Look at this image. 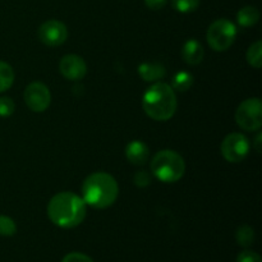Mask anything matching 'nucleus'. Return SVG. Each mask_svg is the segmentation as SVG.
Wrapping results in <instances>:
<instances>
[{"instance_id": "obj_1", "label": "nucleus", "mask_w": 262, "mask_h": 262, "mask_svg": "<svg viewBox=\"0 0 262 262\" xmlns=\"http://www.w3.org/2000/svg\"><path fill=\"white\" fill-rule=\"evenodd\" d=\"M86 204L73 192L56 193L48 204V216L63 229H72L81 224L86 217Z\"/></svg>"}, {"instance_id": "obj_2", "label": "nucleus", "mask_w": 262, "mask_h": 262, "mask_svg": "<svg viewBox=\"0 0 262 262\" xmlns=\"http://www.w3.org/2000/svg\"><path fill=\"white\" fill-rule=\"evenodd\" d=\"M119 187L114 177L105 171L92 173L82 184V200L94 209H106L118 199Z\"/></svg>"}, {"instance_id": "obj_3", "label": "nucleus", "mask_w": 262, "mask_h": 262, "mask_svg": "<svg viewBox=\"0 0 262 262\" xmlns=\"http://www.w3.org/2000/svg\"><path fill=\"white\" fill-rule=\"evenodd\" d=\"M142 106L146 114L158 122H166L176 114L177 96L173 87L158 82L148 87L142 97Z\"/></svg>"}, {"instance_id": "obj_4", "label": "nucleus", "mask_w": 262, "mask_h": 262, "mask_svg": "<svg viewBox=\"0 0 262 262\" xmlns=\"http://www.w3.org/2000/svg\"><path fill=\"white\" fill-rule=\"evenodd\" d=\"M151 173L164 183H176L186 171V163L178 152L161 150L151 160Z\"/></svg>"}, {"instance_id": "obj_5", "label": "nucleus", "mask_w": 262, "mask_h": 262, "mask_svg": "<svg viewBox=\"0 0 262 262\" xmlns=\"http://www.w3.org/2000/svg\"><path fill=\"white\" fill-rule=\"evenodd\" d=\"M237 37V27L232 20L220 18L212 22L207 30L206 38L215 51H225L234 43Z\"/></svg>"}, {"instance_id": "obj_6", "label": "nucleus", "mask_w": 262, "mask_h": 262, "mask_svg": "<svg viewBox=\"0 0 262 262\" xmlns=\"http://www.w3.org/2000/svg\"><path fill=\"white\" fill-rule=\"evenodd\" d=\"M235 122L242 129L253 132L262 125V102L258 97L245 100L235 110Z\"/></svg>"}, {"instance_id": "obj_7", "label": "nucleus", "mask_w": 262, "mask_h": 262, "mask_svg": "<svg viewBox=\"0 0 262 262\" xmlns=\"http://www.w3.org/2000/svg\"><path fill=\"white\" fill-rule=\"evenodd\" d=\"M250 141L242 133H230L223 140L220 151L228 163H241L250 152Z\"/></svg>"}, {"instance_id": "obj_8", "label": "nucleus", "mask_w": 262, "mask_h": 262, "mask_svg": "<svg viewBox=\"0 0 262 262\" xmlns=\"http://www.w3.org/2000/svg\"><path fill=\"white\" fill-rule=\"evenodd\" d=\"M25 102L28 109L35 113H42L50 106V90L42 82H31L25 90Z\"/></svg>"}, {"instance_id": "obj_9", "label": "nucleus", "mask_w": 262, "mask_h": 262, "mask_svg": "<svg viewBox=\"0 0 262 262\" xmlns=\"http://www.w3.org/2000/svg\"><path fill=\"white\" fill-rule=\"evenodd\" d=\"M38 38L41 42L50 48L63 45L68 38V28L58 19H49L38 28Z\"/></svg>"}, {"instance_id": "obj_10", "label": "nucleus", "mask_w": 262, "mask_h": 262, "mask_svg": "<svg viewBox=\"0 0 262 262\" xmlns=\"http://www.w3.org/2000/svg\"><path fill=\"white\" fill-rule=\"evenodd\" d=\"M59 71L61 76L68 81H81L87 73L86 61L76 54H68L61 58L59 63Z\"/></svg>"}, {"instance_id": "obj_11", "label": "nucleus", "mask_w": 262, "mask_h": 262, "mask_svg": "<svg viewBox=\"0 0 262 262\" xmlns=\"http://www.w3.org/2000/svg\"><path fill=\"white\" fill-rule=\"evenodd\" d=\"M148 155H150L148 147L142 141H132L128 143L127 148H125V156L133 165H145L148 160Z\"/></svg>"}, {"instance_id": "obj_12", "label": "nucleus", "mask_w": 262, "mask_h": 262, "mask_svg": "<svg viewBox=\"0 0 262 262\" xmlns=\"http://www.w3.org/2000/svg\"><path fill=\"white\" fill-rule=\"evenodd\" d=\"M182 58L189 66H197L204 59V48L197 40L189 38L182 48Z\"/></svg>"}, {"instance_id": "obj_13", "label": "nucleus", "mask_w": 262, "mask_h": 262, "mask_svg": "<svg viewBox=\"0 0 262 262\" xmlns=\"http://www.w3.org/2000/svg\"><path fill=\"white\" fill-rule=\"evenodd\" d=\"M166 71L165 67L158 63H142L138 67V74L143 81L155 82L164 78Z\"/></svg>"}, {"instance_id": "obj_14", "label": "nucleus", "mask_w": 262, "mask_h": 262, "mask_svg": "<svg viewBox=\"0 0 262 262\" xmlns=\"http://www.w3.org/2000/svg\"><path fill=\"white\" fill-rule=\"evenodd\" d=\"M258 19H260V12L252 5L243 7L237 14V20L242 27H252L258 22Z\"/></svg>"}, {"instance_id": "obj_15", "label": "nucleus", "mask_w": 262, "mask_h": 262, "mask_svg": "<svg viewBox=\"0 0 262 262\" xmlns=\"http://www.w3.org/2000/svg\"><path fill=\"white\" fill-rule=\"evenodd\" d=\"M14 82V71L5 61H0V92H4L12 87Z\"/></svg>"}, {"instance_id": "obj_16", "label": "nucleus", "mask_w": 262, "mask_h": 262, "mask_svg": "<svg viewBox=\"0 0 262 262\" xmlns=\"http://www.w3.org/2000/svg\"><path fill=\"white\" fill-rule=\"evenodd\" d=\"M247 61L251 67L260 69L262 67V41L257 40L248 48Z\"/></svg>"}, {"instance_id": "obj_17", "label": "nucleus", "mask_w": 262, "mask_h": 262, "mask_svg": "<svg viewBox=\"0 0 262 262\" xmlns=\"http://www.w3.org/2000/svg\"><path fill=\"white\" fill-rule=\"evenodd\" d=\"M171 84H173V89H176L177 91L184 92L191 89L192 84H193V76L188 72H178L173 77Z\"/></svg>"}, {"instance_id": "obj_18", "label": "nucleus", "mask_w": 262, "mask_h": 262, "mask_svg": "<svg viewBox=\"0 0 262 262\" xmlns=\"http://www.w3.org/2000/svg\"><path fill=\"white\" fill-rule=\"evenodd\" d=\"M235 239H237L238 245L242 247H250L255 242V230L248 225H242L238 228L237 233H235Z\"/></svg>"}, {"instance_id": "obj_19", "label": "nucleus", "mask_w": 262, "mask_h": 262, "mask_svg": "<svg viewBox=\"0 0 262 262\" xmlns=\"http://www.w3.org/2000/svg\"><path fill=\"white\" fill-rule=\"evenodd\" d=\"M17 233V225L12 217L7 215H0V235L2 237H12Z\"/></svg>"}, {"instance_id": "obj_20", "label": "nucleus", "mask_w": 262, "mask_h": 262, "mask_svg": "<svg viewBox=\"0 0 262 262\" xmlns=\"http://www.w3.org/2000/svg\"><path fill=\"white\" fill-rule=\"evenodd\" d=\"M171 5L177 12L192 13L199 8L200 0H171Z\"/></svg>"}, {"instance_id": "obj_21", "label": "nucleus", "mask_w": 262, "mask_h": 262, "mask_svg": "<svg viewBox=\"0 0 262 262\" xmlns=\"http://www.w3.org/2000/svg\"><path fill=\"white\" fill-rule=\"evenodd\" d=\"M14 110V101L10 97H0V117H10Z\"/></svg>"}, {"instance_id": "obj_22", "label": "nucleus", "mask_w": 262, "mask_h": 262, "mask_svg": "<svg viewBox=\"0 0 262 262\" xmlns=\"http://www.w3.org/2000/svg\"><path fill=\"white\" fill-rule=\"evenodd\" d=\"M133 182H135L136 186L140 187V188H145V187H147L148 184L151 183V177L147 171L141 170V171H137V173L135 174Z\"/></svg>"}, {"instance_id": "obj_23", "label": "nucleus", "mask_w": 262, "mask_h": 262, "mask_svg": "<svg viewBox=\"0 0 262 262\" xmlns=\"http://www.w3.org/2000/svg\"><path fill=\"white\" fill-rule=\"evenodd\" d=\"M237 262H262L260 255L256 253L255 251L246 250L238 255Z\"/></svg>"}, {"instance_id": "obj_24", "label": "nucleus", "mask_w": 262, "mask_h": 262, "mask_svg": "<svg viewBox=\"0 0 262 262\" xmlns=\"http://www.w3.org/2000/svg\"><path fill=\"white\" fill-rule=\"evenodd\" d=\"M61 262H94V260H92L90 256L84 255V253L72 252L64 256V258L61 260Z\"/></svg>"}, {"instance_id": "obj_25", "label": "nucleus", "mask_w": 262, "mask_h": 262, "mask_svg": "<svg viewBox=\"0 0 262 262\" xmlns=\"http://www.w3.org/2000/svg\"><path fill=\"white\" fill-rule=\"evenodd\" d=\"M168 0H145V4L151 10H160L166 5Z\"/></svg>"}, {"instance_id": "obj_26", "label": "nucleus", "mask_w": 262, "mask_h": 262, "mask_svg": "<svg viewBox=\"0 0 262 262\" xmlns=\"http://www.w3.org/2000/svg\"><path fill=\"white\" fill-rule=\"evenodd\" d=\"M261 140H262V136H261V133H258L257 137H256V140H255V143H253V146H255V148L257 152H261Z\"/></svg>"}]
</instances>
